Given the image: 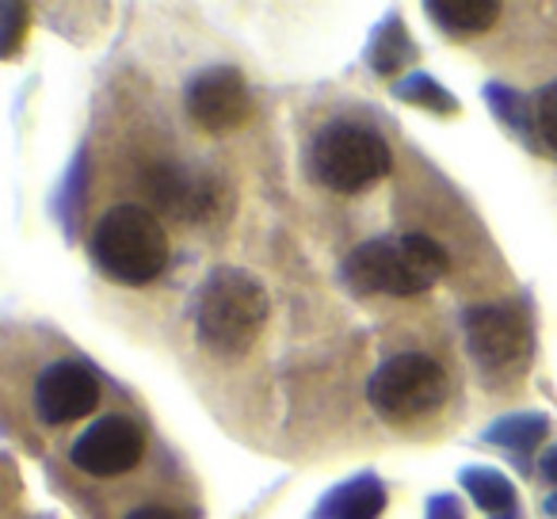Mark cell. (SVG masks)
I'll return each mask as SVG.
<instances>
[{
    "label": "cell",
    "instance_id": "7402d4cb",
    "mask_svg": "<svg viewBox=\"0 0 557 519\" xmlns=\"http://www.w3.org/2000/svg\"><path fill=\"white\" fill-rule=\"evenodd\" d=\"M126 519H187V516L176 508H164V504H141V508H134Z\"/></svg>",
    "mask_w": 557,
    "mask_h": 519
},
{
    "label": "cell",
    "instance_id": "cb8c5ba5",
    "mask_svg": "<svg viewBox=\"0 0 557 519\" xmlns=\"http://www.w3.org/2000/svg\"><path fill=\"white\" fill-rule=\"evenodd\" d=\"M542 511H546V519H557V496H546V504H542Z\"/></svg>",
    "mask_w": 557,
    "mask_h": 519
},
{
    "label": "cell",
    "instance_id": "7a4b0ae2",
    "mask_svg": "<svg viewBox=\"0 0 557 519\" xmlns=\"http://www.w3.org/2000/svg\"><path fill=\"white\" fill-rule=\"evenodd\" d=\"M268 321V291L245 268H214L195 295V333L214 356H245Z\"/></svg>",
    "mask_w": 557,
    "mask_h": 519
},
{
    "label": "cell",
    "instance_id": "9a60e30c",
    "mask_svg": "<svg viewBox=\"0 0 557 519\" xmlns=\"http://www.w3.org/2000/svg\"><path fill=\"white\" fill-rule=\"evenodd\" d=\"M549 435V420L542 412H508L496 424L485 428V443L511 450V455H531L534 447H542V440Z\"/></svg>",
    "mask_w": 557,
    "mask_h": 519
},
{
    "label": "cell",
    "instance_id": "52a82bcc",
    "mask_svg": "<svg viewBox=\"0 0 557 519\" xmlns=\"http://www.w3.org/2000/svg\"><path fill=\"white\" fill-rule=\"evenodd\" d=\"M466 348L488 371H516L531 356V325L508 302H481L462 313Z\"/></svg>",
    "mask_w": 557,
    "mask_h": 519
},
{
    "label": "cell",
    "instance_id": "d4e9b609",
    "mask_svg": "<svg viewBox=\"0 0 557 519\" xmlns=\"http://www.w3.org/2000/svg\"><path fill=\"white\" fill-rule=\"evenodd\" d=\"M500 519H519V511H516V516H500Z\"/></svg>",
    "mask_w": 557,
    "mask_h": 519
},
{
    "label": "cell",
    "instance_id": "7c38bea8",
    "mask_svg": "<svg viewBox=\"0 0 557 519\" xmlns=\"http://www.w3.org/2000/svg\"><path fill=\"white\" fill-rule=\"evenodd\" d=\"M428 20L443 27L447 35H481L500 20V4L496 0H428L424 4Z\"/></svg>",
    "mask_w": 557,
    "mask_h": 519
},
{
    "label": "cell",
    "instance_id": "5b68a950",
    "mask_svg": "<svg viewBox=\"0 0 557 519\" xmlns=\"http://www.w3.org/2000/svg\"><path fill=\"white\" fill-rule=\"evenodd\" d=\"M447 394V371L424 351H397L367 382V401L374 405L379 417L394 420V424L432 417L435 409H443Z\"/></svg>",
    "mask_w": 557,
    "mask_h": 519
},
{
    "label": "cell",
    "instance_id": "277c9868",
    "mask_svg": "<svg viewBox=\"0 0 557 519\" xmlns=\"http://www.w3.org/2000/svg\"><path fill=\"white\" fill-rule=\"evenodd\" d=\"M313 180L336 195H359L389 172V146L363 123H329L310 141Z\"/></svg>",
    "mask_w": 557,
    "mask_h": 519
},
{
    "label": "cell",
    "instance_id": "4fadbf2b",
    "mask_svg": "<svg viewBox=\"0 0 557 519\" xmlns=\"http://www.w3.org/2000/svg\"><path fill=\"white\" fill-rule=\"evenodd\" d=\"M458 481H462V489L473 496V504H478L488 519L516 516L519 511L516 485H511V478H504L500 470H493V466H466V470L458 473Z\"/></svg>",
    "mask_w": 557,
    "mask_h": 519
},
{
    "label": "cell",
    "instance_id": "30bf717a",
    "mask_svg": "<svg viewBox=\"0 0 557 519\" xmlns=\"http://www.w3.org/2000/svg\"><path fill=\"white\" fill-rule=\"evenodd\" d=\"M100 405V379L77 359H58L35 379V412L42 424H73Z\"/></svg>",
    "mask_w": 557,
    "mask_h": 519
},
{
    "label": "cell",
    "instance_id": "2e32d148",
    "mask_svg": "<svg viewBox=\"0 0 557 519\" xmlns=\"http://www.w3.org/2000/svg\"><path fill=\"white\" fill-rule=\"evenodd\" d=\"M481 96H485L488 111L500 119L504 131L516 134L523 146L539 149V146H534V108L527 103V96H519L516 88L500 85V81H488V85L481 88Z\"/></svg>",
    "mask_w": 557,
    "mask_h": 519
},
{
    "label": "cell",
    "instance_id": "ac0fdd59",
    "mask_svg": "<svg viewBox=\"0 0 557 519\" xmlns=\"http://www.w3.org/2000/svg\"><path fill=\"white\" fill-rule=\"evenodd\" d=\"M534 108V146L539 153H549L557 161V81L542 85L531 100Z\"/></svg>",
    "mask_w": 557,
    "mask_h": 519
},
{
    "label": "cell",
    "instance_id": "603a6c76",
    "mask_svg": "<svg viewBox=\"0 0 557 519\" xmlns=\"http://www.w3.org/2000/svg\"><path fill=\"white\" fill-rule=\"evenodd\" d=\"M539 470H542V478H549V481L557 485V443L546 450V455H542V466H539Z\"/></svg>",
    "mask_w": 557,
    "mask_h": 519
},
{
    "label": "cell",
    "instance_id": "44dd1931",
    "mask_svg": "<svg viewBox=\"0 0 557 519\" xmlns=\"http://www.w3.org/2000/svg\"><path fill=\"white\" fill-rule=\"evenodd\" d=\"M424 519H466V516L455 493H435V496H428V504H424Z\"/></svg>",
    "mask_w": 557,
    "mask_h": 519
},
{
    "label": "cell",
    "instance_id": "d6986e66",
    "mask_svg": "<svg viewBox=\"0 0 557 519\" xmlns=\"http://www.w3.org/2000/svg\"><path fill=\"white\" fill-rule=\"evenodd\" d=\"M85 180H88V153L77 149V157H73L70 172H65V180H62V195H58L65 230L77 225V214H81V207H85Z\"/></svg>",
    "mask_w": 557,
    "mask_h": 519
},
{
    "label": "cell",
    "instance_id": "3957f363",
    "mask_svg": "<svg viewBox=\"0 0 557 519\" xmlns=\"http://www.w3.org/2000/svg\"><path fill=\"white\" fill-rule=\"evenodd\" d=\"M92 264L123 287H146L169 264V233L146 207H111L88 240Z\"/></svg>",
    "mask_w": 557,
    "mask_h": 519
},
{
    "label": "cell",
    "instance_id": "ffe728a7",
    "mask_svg": "<svg viewBox=\"0 0 557 519\" xmlns=\"http://www.w3.org/2000/svg\"><path fill=\"white\" fill-rule=\"evenodd\" d=\"M32 27V12L24 4H0V54L12 58L24 42V32Z\"/></svg>",
    "mask_w": 557,
    "mask_h": 519
},
{
    "label": "cell",
    "instance_id": "e0dca14e",
    "mask_svg": "<svg viewBox=\"0 0 557 519\" xmlns=\"http://www.w3.org/2000/svg\"><path fill=\"white\" fill-rule=\"evenodd\" d=\"M394 96L412 108H424L432 115H458V100L432 77V73H409L394 85Z\"/></svg>",
    "mask_w": 557,
    "mask_h": 519
},
{
    "label": "cell",
    "instance_id": "9c48e42d",
    "mask_svg": "<svg viewBox=\"0 0 557 519\" xmlns=\"http://www.w3.org/2000/svg\"><path fill=\"white\" fill-rule=\"evenodd\" d=\"M141 455H146V432L123 412L96 417L70 447V462L92 478H119V473L134 470Z\"/></svg>",
    "mask_w": 557,
    "mask_h": 519
},
{
    "label": "cell",
    "instance_id": "5bb4252c",
    "mask_svg": "<svg viewBox=\"0 0 557 519\" xmlns=\"http://www.w3.org/2000/svg\"><path fill=\"white\" fill-rule=\"evenodd\" d=\"M412 54H417V47H412L401 16L382 20V24L371 32V39H367V65H371L379 77H394V73H401L405 65L412 62Z\"/></svg>",
    "mask_w": 557,
    "mask_h": 519
},
{
    "label": "cell",
    "instance_id": "8992f818",
    "mask_svg": "<svg viewBox=\"0 0 557 519\" xmlns=\"http://www.w3.org/2000/svg\"><path fill=\"white\" fill-rule=\"evenodd\" d=\"M149 202L176 222L210 225L230 214V187L214 172H191L180 164H149L141 176Z\"/></svg>",
    "mask_w": 557,
    "mask_h": 519
},
{
    "label": "cell",
    "instance_id": "6da1fadb",
    "mask_svg": "<svg viewBox=\"0 0 557 519\" xmlns=\"http://www.w3.org/2000/svg\"><path fill=\"white\" fill-rule=\"evenodd\" d=\"M450 256L428 233H386L356 245L341 264V283L356 295L417 298L447 275Z\"/></svg>",
    "mask_w": 557,
    "mask_h": 519
},
{
    "label": "cell",
    "instance_id": "8fae6325",
    "mask_svg": "<svg viewBox=\"0 0 557 519\" xmlns=\"http://www.w3.org/2000/svg\"><path fill=\"white\" fill-rule=\"evenodd\" d=\"M386 511V485L379 473H356L321 496L313 519H379Z\"/></svg>",
    "mask_w": 557,
    "mask_h": 519
},
{
    "label": "cell",
    "instance_id": "ba28073f",
    "mask_svg": "<svg viewBox=\"0 0 557 519\" xmlns=\"http://www.w3.org/2000/svg\"><path fill=\"white\" fill-rule=\"evenodd\" d=\"M184 108L191 123L207 134H233L252 115V92L233 65H210L187 81Z\"/></svg>",
    "mask_w": 557,
    "mask_h": 519
}]
</instances>
